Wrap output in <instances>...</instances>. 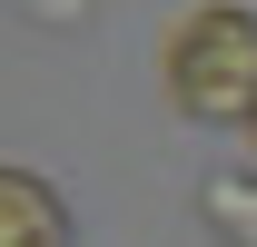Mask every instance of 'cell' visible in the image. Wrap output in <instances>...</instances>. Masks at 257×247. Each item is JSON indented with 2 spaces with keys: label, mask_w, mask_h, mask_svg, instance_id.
<instances>
[{
  "label": "cell",
  "mask_w": 257,
  "mask_h": 247,
  "mask_svg": "<svg viewBox=\"0 0 257 247\" xmlns=\"http://www.w3.org/2000/svg\"><path fill=\"white\" fill-rule=\"evenodd\" d=\"M0 208H10V247H60V198H40V178H10Z\"/></svg>",
  "instance_id": "2"
},
{
  "label": "cell",
  "mask_w": 257,
  "mask_h": 247,
  "mask_svg": "<svg viewBox=\"0 0 257 247\" xmlns=\"http://www.w3.org/2000/svg\"><path fill=\"white\" fill-rule=\"evenodd\" d=\"M168 99L188 119H257V10H188L168 40Z\"/></svg>",
  "instance_id": "1"
}]
</instances>
